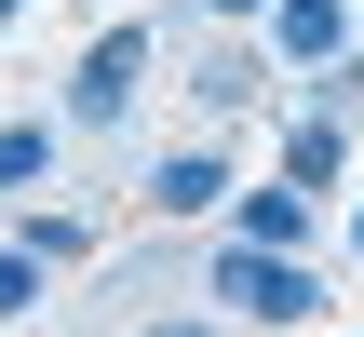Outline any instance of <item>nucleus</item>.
I'll return each mask as SVG.
<instances>
[{
    "label": "nucleus",
    "instance_id": "obj_1",
    "mask_svg": "<svg viewBox=\"0 0 364 337\" xmlns=\"http://www.w3.org/2000/svg\"><path fill=\"white\" fill-rule=\"evenodd\" d=\"M203 297H216V311H243V324H311V311H324V284H311L284 243H216Z\"/></svg>",
    "mask_w": 364,
    "mask_h": 337
},
{
    "label": "nucleus",
    "instance_id": "obj_2",
    "mask_svg": "<svg viewBox=\"0 0 364 337\" xmlns=\"http://www.w3.org/2000/svg\"><path fill=\"white\" fill-rule=\"evenodd\" d=\"M135 81H149V27H108V41L68 68V108H54V122H68V135H108V122L135 108Z\"/></svg>",
    "mask_w": 364,
    "mask_h": 337
},
{
    "label": "nucleus",
    "instance_id": "obj_3",
    "mask_svg": "<svg viewBox=\"0 0 364 337\" xmlns=\"http://www.w3.org/2000/svg\"><path fill=\"white\" fill-rule=\"evenodd\" d=\"M270 54L311 81V68H338L351 54V0H270Z\"/></svg>",
    "mask_w": 364,
    "mask_h": 337
},
{
    "label": "nucleus",
    "instance_id": "obj_4",
    "mask_svg": "<svg viewBox=\"0 0 364 337\" xmlns=\"http://www.w3.org/2000/svg\"><path fill=\"white\" fill-rule=\"evenodd\" d=\"M284 176H297V189H338V176H351V108L311 95V108L284 122Z\"/></svg>",
    "mask_w": 364,
    "mask_h": 337
},
{
    "label": "nucleus",
    "instance_id": "obj_5",
    "mask_svg": "<svg viewBox=\"0 0 364 337\" xmlns=\"http://www.w3.org/2000/svg\"><path fill=\"white\" fill-rule=\"evenodd\" d=\"M216 203H230V162H216V149L149 162V216H216Z\"/></svg>",
    "mask_w": 364,
    "mask_h": 337
},
{
    "label": "nucleus",
    "instance_id": "obj_6",
    "mask_svg": "<svg viewBox=\"0 0 364 337\" xmlns=\"http://www.w3.org/2000/svg\"><path fill=\"white\" fill-rule=\"evenodd\" d=\"M230 243H284V257H297V243H311V189H297V176H284V189H243V203H230Z\"/></svg>",
    "mask_w": 364,
    "mask_h": 337
},
{
    "label": "nucleus",
    "instance_id": "obj_7",
    "mask_svg": "<svg viewBox=\"0 0 364 337\" xmlns=\"http://www.w3.org/2000/svg\"><path fill=\"white\" fill-rule=\"evenodd\" d=\"M189 108H203V122H243V108H257V54H203V68H189Z\"/></svg>",
    "mask_w": 364,
    "mask_h": 337
},
{
    "label": "nucleus",
    "instance_id": "obj_8",
    "mask_svg": "<svg viewBox=\"0 0 364 337\" xmlns=\"http://www.w3.org/2000/svg\"><path fill=\"white\" fill-rule=\"evenodd\" d=\"M54 135L68 122H0V189H41L54 176Z\"/></svg>",
    "mask_w": 364,
    "mask_h": 337
},
{
    "label": "nucleus",
    "instance_id": "obj_9",
    "mask_svg": "<svg viewBox=\"0 0 364 337\" xmlns=\"http://www.w3.org/2000/svg\"><path fill=\"white\" fill-rule=\"evenodd\" d=\"M41 270H54V257H41V243H0V324H14V311H27V297H41Z\"/></svg>",
    "mask_w": 364,
    "mask_h": 337
},
{
    "label": "nucleus",
    "instance_id": "obj_10",
    "mask_svg": "<svg viewBox=\"0 0 364 337\" xmlns=\"http://www.w3.org/2000/svg\"><path fill=\"white\" fill-rule=\"evenodd\" d=\"M149 337H203V324H189V311H162V324H149Z\"/></svg>",
    "mask_w": 364,
    "mask_h": 337
},
{
    "label": "nucleus",
    "instance_id": "obj_11",
    "mask_svg": "<svg viewBox=\"0 0 364 337\" xmlns=\"http://www.w3.org/2000/svg\"><path fill=\"white\" fill-rule=\"evenodd\" d=\"M203 14H270V0H203Z\"/></svg>",
    "mask_w": 364,
    "mask_h": 337
},
{
    "label": "nucleus",
    "instance_id": "obj_12",
    "mask_svg": "<svg viewBox=\"0 0 364 337\" xmlns=\"http://www.w3.org/2000/svg\"><path fill=\"white\" fill-rule=\"evenodd\" d=\"M351 257H364V203H351Z\"/></svg>",
    "mask_w": 364,
    "mask_h": 337
},
{
    "label": "nucleus",
    "instance_id": "obj_13",
    "mask_svg": "<svg viewBox=\"0 0 364 337\" xmlns=\"http://www.w3.org/2000/svg\"><path fill=\"white\" fill-rule=\"evenodd\" d=\"M14 14H27V0H0V27H14Z\"/></svg>",
    "mask_w": 364,
    "mask_h": 337
}]
</instances>
